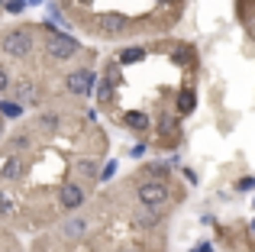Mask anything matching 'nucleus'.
<instances>
[{"label": "nucleus", "mask_w": 255, "mask_h": 252, "mask_svg": "<svg viewBox=\"0 0 255 252\" xmlns=\"http://www.w3.org/2000/svg\"><path fill=\"white\" fill-rule=\"evenodd\" d=\"M78 49H81V42L71 39L68 32H52L49 45H45V55H49L52 62H68V58L78 55Z\"/></svg>", "instance_id": "obj_1"}, {"label": "nucleus", "mask_w": 255, "mask_h": 252, "mask_svg": "<svg viewBox=\"0 0 255 252\" xmlns=\"http://www.w3.org/2000/svg\"><path fill=\"white\" fill-rule=\"evenodd\" d=\"M139 201H142V207H162L165 201H168V184L158 181V178H149V181L139 184Z\"/></svg>", "instance_id": "obj_2"}, {"label": "nucleus", "mask_w": 255, "mask_h": 252, "mask_svg": "<svg viewBox=\"0 0 255 252\" xmlns=\"http://www.w3.org/2000/svg\"><path fill=\"white\" fill-rule=\"evenodd\" d=\"M3 52L13 58H26L32 52V32L29 29H13L3 36Z\"/></svg>", "instance_id": "obj_3"}, {"label": "nucleus", "mask_w": 255, "mask_h": 252, "mask_svg": "<svg viewBox=\"0 0 255 252\" xmlns=\"http://www.w3.org/2000/svg\"><path fill=\"white\" fill-rule=\"evenodd\" d=\"M97 29H100V36H123V32L129 29V19H126L123 13H100Z\"/></svg>", "instance_id": "obj_4"}, {"label": "nucleus", "mask_w": 255, "mask_h": 252, "mask_svg": "<svg viewBox=\"0 0 255 252\" xmlns=\"http://www.w3.org/2000/svg\"><path fill=\"white\" fill-rule=\"evenodd\" d=\"M65 84H68V91H71V94L87 97V94L94 91V71H87V68H81V71H71Z\"/></svg>", "instance_id": "obj_5"}, {"label": "nucleus", "mask_w": 255, "mask_h": 252, "mask_svg": "<svg viewBox=\"0 0 255 252\" xmlns=\"http://www.w3.org/2000/svg\"><path fill=\"white\" fill-rule=\"evenodd\" d=\"M58 201H62L65 210H78L84 204V188L81 184H62V191H58Z\"/></svg>", "instance_id": "obj_6"}, {"label": "nucleus", "mask_w": 255, "mask_h": 252, "mask_svg": "<svg viewBox=\"0 0 255 252\" xmlns=\"http://www.w3.org/2000/svg\"><path fill=\"white\" fill-rule=\"evenodd\" d=\"M142 58H145V49H139V45L120 52V65H136V62H142Z\"/></svg>", "instance_id": "obj_7"}, {"label": "nucleus", "mask_w": 255, "mask_h": 252, "mask_svg": "<svg viewBox=\"0 0 255 252\" xmlns=\"http://www.w3.org/2000/svg\"><path fill=\"white\" fill-rule=\"evenodd\" d=\"M194 104H197L194 91H191V88H184V91L178 94V114H191V110H194Z\"/></svg>", "instance_id": "obj_8"}, {"label": "nucleus", "mask_w": 255, "mask_h": 252, "mask_svg": "<svg viewBox=\"0 0 255 252\" xmlns=\"http://www.w3.org/2000/svg\"><path fill=\"white\" fill-rule=\"evenodd\" d=\"M19 171H23V162H19V158H6V162L0 165V178H19Z\"/></svg>", "instance_id": "obj_9"}, {"label": "nucleus", "mask_w": 255, "mask_h": 252, "mask_svg": "<svg viewBox=\"0 0 255 252\" xmlns=\"http://www.w3.org/2000/svg\"><path fill=\"white\" fill-rule=\"evenodd\" d=\"M126 126H132V129H145V126H149V117L139 114V110H132V114H126Z\"/></svg>", "instance_id": "obj_10"}, {"label": "nucleus", "mask_w": 255, "mask_h": 252, "mask_svg": "<svg viewBox=\"0 0 255 252\" xmlns=\"http://www.w3.org/2000/svg\"><path fill=\"white\" fill-rule=\"evenodd\" d=\"M0 110H3V117H6V120H16V117L23 114V107H19V104H13V101L0 104Z\"/></svg>", "instance_id": "obj_11"}, {"label": "nucleus", "mask_w": 255, "mask_h": 252, "mask_svg": "<svg viewBox=\"0 0 255 252\" xmlns=\"http://www.w3.org/2000/svg\"><path fill=\"white\" fill-rule=\"evenodd\" d=\"M155 223H158V214H152V207H149V214L136 217V227H155Z\"/></svg>", "instance_id": "obj_12"}, {"label": "nucleus", "mask_w": 255, "mask_h": 252, "mask_svg": "<svg viewBox=\"0 0 255 252\" xmlns=\"http://www.w3.org/2000/svg\"><path fill=\"white\" fill-rule=\"evenodd\" d=\"M113 175H117V162H107V165H104V168H100V171H97V178H100V181H110V178H113Z\"/></svg>", "instance_id": "obj_13"}, {"label": "nucleus", "mask_w": 255, "mask_h": 252, "mask_svg": "<svg viewBox=\"0 0 255 252\" xmlns=\"http://www.w3.org/2000/svg\"><path fill=\"white\" fill-rule=\"evenodd\" d=\"M149 171H152V178L165 181V175H168V165H165V162H158V165H149Z\"/></svg>", "instance_id": "obj_14"}, {"label": "nucleus", "mask_w": 255, "mask_h": 252, "mask_svg": "<svg viewBox=\"0 0 255 252\" xmlns=\"http://www.w3.org/2000/svg\"><path fill=\"white\" fill-rule=\"evenodd\" d=\"M3 6H6V13H23L29 3H26V0H6Z\"/></svg>", "instance_id": "obj_15"}, {"label": "nucleus", "mask_w": 255, "mask_h": 252, "mask_svg": "<svg viewBox=\"0 0 255 252\" xmlns=\"http://www.w3.org/2000/svg\"><path fill=\"white\" fill-rule=\"evenodd\" d=\"M174 62L187 65V62H191V49H178V52H174Z\"/></svg>", "instance_id": "obj_16"}, {"label": "nucleus", "mask_w": 255, "mask_h": 252, "mask_svg": "<svg viewBox=\"0 0 255 252\" xmlns=\"http://www.w3.org/2000/svg\"><path fill=\"white\" fill-rule=\"evenodd\" d=\"M78 233H84V220H75V223H68V236H78Z\"/></svg>", "instance_id": "obj_17"}, {"label": "nucleus", "mask_w": 255, "mask_h": 252, "mask_svg": "<svg viewBox=\"0 0 255 252\" xmlns=\"http://www.w3.org/2000/svg\"><path fill=\"white\" fill-rule=\"evenodd\" d=\"M236 188H239V191H255V178H252V175H249V178H243Z\"/></svg>", "instance_id": "obj_18"}, {"label": "nucleus", "mask_w": 255, "mask_h": 252, "mask_svg": "<svg viewBox=\"0 0 255 252\" xmlns=\"http://www.w3.org/2000/svg\"><path fill=\"white\" fill-rule=\"evenodd\" d=\"M110 94H113V88H110V84H107V81H104V88H100V91H97V97H100V101H110Z\"/></svg>", "instance_id": "obj_19"}, {"label": "nucleus", "mask_w": 255, "mask_h": 252, "mask_svg": "<svg viewBox=\"0 0 255 252\" xmlns=\"http://www.w3.org/2000/svg\"><path fill=\"white\" fill-rule=\"evenodd\" d=\"M81 171H84V175H97V168H94V162H81Z\"/></svg>", "instance_id": "obj_20"}, {"label": "nucleus", "mask_w": 255, "mask_h": 252, "mask_svg": "<svg viewBox=\"0 0 255 252\" xmlns=\"http://www.w3.org/2000/svg\"><path fill=\"white\" fill-rule=\"evenodd\" d=\"M3 214H10V201H6V197L0 194V217H3Z\"/></svg>", "instance_id": "obj_21"}, {"label": "nucleus", "mask_w": 255, "mask_h": 252, "mask_svg": "<svg viewBox=\"0 0 255 252\" xmlns=\"http://www.w3.org/2000/svg\"><path fill=\"white\" fill-rule=\"evenodd\" d=\"M6 84H10V78H6V71H3V68H0V91H3V88H6Z\"/></svg>", "instance_id": "obj_22"}, {"label": "nucleus", "mask_w": 255, "mask_h": 252, "mask_svg": "<svg viewBox=\"0 0 255 252\" xmlns=\"http://www.w3.org/2000/svg\"><path fill=\"white\" fill-rule=\"evenodd\" d=\"M120 252H142V249H139V246H123Z\"/></svg>", "instance_id": "obj_23"}, {"label": "nucleus", "mask_w": 255, "mask_h": 252, "mask_svg": "<svg viewBox=\"0 0 255 252\" xmlns=\"http://www.w3.org/2000/svg\"><path fill=\"white\" fill-rule=\"evenodd\" d=\"M26 3H29V6H32V3H39V0H26Z\"/></svg>", "instance_id": "obj_24"}, {"label": "nucleus", "mask_w": 255, "mask_h": 252, "mask_svg": "<svg viewBox=\"0 0 255 252\" xmlns=\"http://www.w3.org/2000/svg\"><path fill=\"white\" fill-rule=\"evenodd\" d=\"M162 3H171V0H162Z\"/></svg>", "instance_id": "obj_25"}, {"label": "nucleus", "mask_w": 255, "mask_h": 252, "mask_svg": "<svg viewBox=\"0 0 255 252\" xmlns=\"http://www.w3.org/2000/svg\"><path fill=\"white\" fill-rule=\"evenodd\" d=\"M0 132H3V126H0Z\"/></svg>", "instance_id": "obj_26"}]
</instances>
